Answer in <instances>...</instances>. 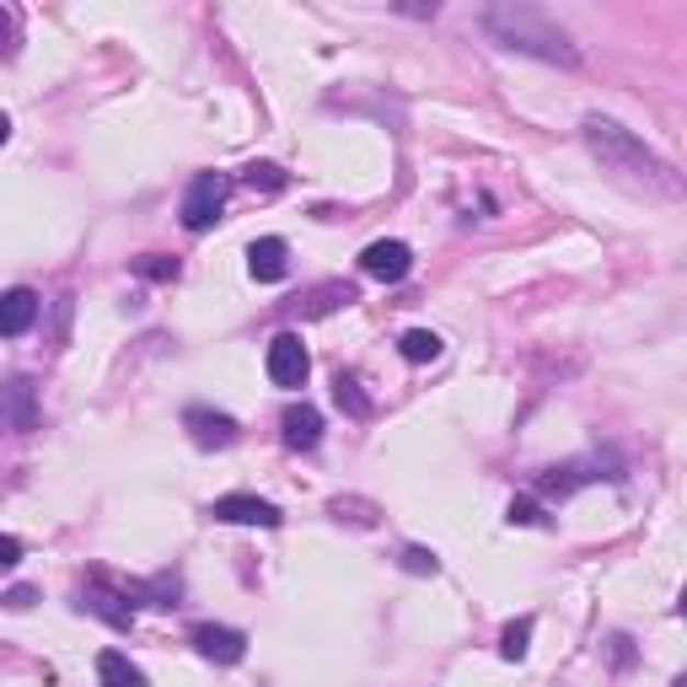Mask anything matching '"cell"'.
Instances as JSON below:
<instances>
[{"mask_svg": "<svg viewBox=\"0 0 687 687\" xmlns=\"http://www.w3.org/2000/svg\"><path fill=\"white\" fill-rule=\"evenodd\" d=\"M484 33H489L499 49H510V54H532V59H542V65L581 70V49H575V38H570L553 16H542L538 5L499 0V5L484 11Z\"/></svg>", "mask_w": 687, "mask_h": 687, "instance_id": "6da1fadb", "label": "cell"}, {"mask_svg": "<svg viewBox=\"0 0 687 687\" xmlns=\"http://www.w3.org/2000/svg\"><path fill=\"white\" fill-rule=\"evenodd\" d=\"M586 146L601 156V167L607 172H623L629 183H639V189H655V194H683V178L672 172V161H661L655 150L644 146L639 135H629L623 124H612V119H596L590 113L586 119Z\"/></svg>", "mask_w": 687, "mask_h": 687, "instance_id": "7a4b0ae2", "label": "cell"}, {"mask_svg": "<svg viewBox=\"0 0 687 687\" xmlns=\"http://www.w3.org/2000/svg\"><path fill=\"white\" fill-rule=\"evenodd\" d=\"M226 194H232V178L226 172H199L194 183H189V194H183V232H210L215 221H221V204H226Z\"/></svg>", "mask_w": 687, "mask_h": 687, "instance_id": "3957f363", "label": "cell"}, {"mask_svg": "<svg viewBox=\"0 0 687 687\" xmlns=\"http://www.w3.org/2000/svg\"><path fill=\"white\" fill-rule=\"evenodd\" d=\"M210 516L226 521V527H263V532H274V527L285 521L280 505H269V499H258V494H221V499L210 505Z\"/></svg>", "mask_w": 687, "mask_h": 687, "instance_id": "277c9868", "label": "cell"}, {"mask_svg": "<svg viewBox=\"0 0 687 687\" xmlns=\"http://www.w3.org/2000/svg\"><path fill=\"white\" fill-rule=\"evenodd\" d=\"M263 365H269V382H274V387H301L306 371H312V354H306V344L295 339V334H274Z\"/></svg>", "mask_w": 687, "mask_h": 687, "instance_id": "5b68a950", "label": "cell"}, {"mask_svg": "<svg viewBox=\"0 0 687 687\" xmlns=\"http://www.w3.org/2000/svg\"><path fill=\"white\" fill-rule=\"evenodd\" d=\"M183 430L194 436V446H204V451H226V446L243 441V425L232 419V414H215V408H183Z\"/></svg>", "mask_w": 687, "mask_h": 687, "instance_id": "8992f818", "label": "cell"}, {"mask_svg": "<svg viewBox=\"0 0 687 687\" xmlns=\"http://www.w3.org/2000/svg\"><path fill=\"white\" fill-rule=\"evenodd\" d=\"M189 644H194L204 661H215V666H237L247 655V634L243 629H226V623H194V629H189Z\"/></svg>", "mask_w": 687, "mask_h": 687, "instance_id": "52a82bcc", "label": "cell"}, {"mask_svg": "<svg viewBox=\"0 0 687 687\" xmlns=\"http://www.w3.org/2000/svg\"><path fill=\"white\" fill-rule=\"evenodd\" d=\"M360 269L371 274V280H382V285H397V280H408V269H414V247L408 243H371L360 252Z\"/></svg>", "mask_w": 687, "mask_h": 687, "instance_id": "ba28073f", "label": "cell"}, {"mask_svg": "<svg viewBox=\"0 0 687 687\" xmlns=\"http://www.w3.org/2000/svg\"><path fill=\"white\" fill-rule=\"evenodd\" d=\"M247 269H252V280H263V285L285 280V274H291V247H285V237H258V243L247 247Z\"/></svg>", "mask_w": 687, "mask_h": 687, "instance_id": "9c48e42d", "label": "cell"}, {"mask_svg": "<svg viewBox=\"0 0 687 687\" xmlns=\"http://www.w3.org/2000/svg\"><path fill=\"white\" fill-rule=\"evenodd\" d=\"M280 430H285V446H291V451H317V441H323V414H317L312 403H291V408L280 414Z\"/></svg>", "mask_w": 687, "mask_h": 687, "instance_id": "30bf717a", "label": "cell"}, {"mask_svg": "<svg viewBox=\"0 0 687 687\" xmlns=\"http://www.w3.org/2000/svg\"><path fill=\"white\" fill-rule=\"evenodd\" d=\"M38 323V295L33 291H5L0 295V339H16Z\"/></svg>", "mask_w": 687, "mask_h": 687, "instance_id": "8fae6325", "label": "cell"}, {"mask_svg": "<svg viewBox=\"0 0 687 687\" xmlns=\"http://www.w3.org/2000/svg\"><path fill=\"white\" fill-rule=\"evenodd\" d=\"M98 677H102V687H150L146 672H140L129 655H119V650H102L98 655Z\"/></svg>", "mask_w": 687, "mask_h": 687, "instance_id": "7c38bea8", "label": "cell"}, {"mask_svg": "<svg viewBox=\"0 0 687 687\" xmlns=\"http://www.w3.org/2000/svg\"><path fill=\"white\" fill-rule=\"evenodd\" d=\"M596 478H601V473H590L586 462H570V468H548V473L538 478V494H559V499H564V494H575L581 484H596Z\"/></svg>", "mask_w": 687, "mask_h": 687, "instance_id": "4fadbf2b", "label": "cell"}, {"mask_svg": "<svg viewBox=\"0 0 687 687\" xmlns=\"http://www.w3.org/2000/svg\"><path fill=\"white\" fill-rule=\"evenodd\" d=\"M397 354H403L408 365H430V360L441 354V334H430V328H408V334L397 339Z\"/></svg>", "mask_w": 687, "mask_h": 687, "instance_id": "5bb4252c", "label": "cell"}, {"mask_svg": "<svg viewBox=\"0 0 687 687\" xmlns=\"http://www.w3.org/2000/svg\"><path fill=\"white\" fill-rule=\"evenodd\" d=\"M334 397H339V408L349 414V419H371V397L360 393V382L354 376H334Z\"/></svg>", "mask_w": 687, "mask_h": 687, "instance_id": "9a60e30c", "label": "cell"}, {"mask_svg": "<svg viewBox=\"0 0 687 687\" xmlns=\"http://www.w3.org/2000/svg\"><path fill=\"white\" fill-rule=\"evenodd\" d=\"M81 612H98V618H108L113 629H129V607H113V596H102V590H81V601H76Z\"/></svg>", "mask_w": 687, "mask_h": 687, "instance_id": "2e32d148", "label": "cell"}, {"mask_svg": "<svg viewBox=\"0 0 687 687\" xmlns=\"http://www.w3.org/2000/svg\"><path fill=\"white\" fill-rule=\"evenodd\" d=\"M328 510H334V521H349V527H376V505L371 499H344L339 494Z\"/></svg>", "mask_w": 687, "mask_h": 687, "instance_id": "e0dca14e", "label": "cell"}, {"mask_svg": "<svg viewBox=\"0 0 687 687\" xmlns=\"http://www.w3.org/2000/svg\"><path fill=\"white\" fill-rule=\"evenodd\" d=\"M243 178H247V189H263V194H280V189L291 183V178H285V167H274V161H252Z\"/></svg>", "mask_w": 687, "mask_h": 687, "instance_id": "ac0fdd59", "label": "cell"}, {"mask_svg": "<svg viewBox=\"0 0 687 687\" xmlns=\"http://www.w3.org/2000/svg\"><path fill=\"white\" fill-rule=\"evenodd\" d=\"M527 650H532V618H516V623L499 634V655H505V661H521Z\"/></svg>", "mask_w": 687, "mask_h": 687, "instance_id": "d6986e66", "label": "cell"}, {"mask_svg": "<svg viewBox=\"0 0 687 687\" xmlns=\"http://www.w3.org/2000/svg\"><path fill=\"white\" fill-rule=\"evenodd\" d=\"M505 521H510V527H538L542 505L532 499V494H516V499H510V510H505Z\"/></svg>", "mask_w": 687, "mask_h": 687, "instance_id": "ffe728a7", "label": "cell"}, {"mask_svg": "<svg viewBox=\"0 0 687 687\" xmlns=\"http://www.w3.org/2000/svg\"><path fill=\"white\" fill-rule=\"evenodd\" d=\"M403 570H408V575H436L441 559H436V548H419V542H414V548H403Z\"/></svg>", "mask_w": 687, "mask_h": 687, "instance_id": "44dd1931", "label": "cell"}, {"mask_svg": "<svg viewBox=\"0 0 687 687\" xmlns=\"http://www.w3.org/2000/svg\"><path fill=\"white\" fill-rule=\"evenodd\" d=\"M135 269H140L146 280H161V285H167V280H178V258H161V252H150V258H140Z\"/></svg>", "mask_w": 687, "mask_h": 687, "instance_id": "7402d4cb", "label": "cell"}, {"mask_svg": "<svg viewBox=\"0 0 687 687\" xmlns=\"http://www.w3.org/2000/svg\"><path fill=\"white\" fill-rule=\"evenodd\" d=\"M33 601H38V590H33V586H16V590H5V607H11V612H27Z\"/></svg>", "mask_w": 687, "mask_h": 687, "instance_id": "603a6c76", "label": "cell"}, {"mask_svg": "<svg viewBox=\"0 0 687 687\" xmlns=\"http://www.w3.org/2000/svg\"><path fill=\"white\" fill-rule=\"evenodd\" d=\"M16 564H22V542L0 532V570H16Z\"/></svg>", "mask_w": 687, "mask_h": 687, "instance_id": "cb8c5ba5", "label": "cell"}, {"mask_svg": "<svg viewBox=\"0 0 687 687\" xmlns=\"http://www.w3.org/2000/svg\"><path fill=\"white\" fill-rule=\"evenodd\" d=\"M5 135H11V119H5V113H0V146H5Z\"/></svg>", "mask_w": 687, "mask_h": 687, "instance_id": "d4e9b609", "label": "cell"}, {"mask_svg": "<svg viewBox=\"0 0 687 687\" xmlns=\"http://www.w3.org/2000/svg\"><path fill=\"white\" fill-rule=\"evenodd\" d=\"M5 27H11V16H5V11H0V38H5Z\"/></svg>", "mask_w": 687, "mask_h": 687, "instance_id": "484cf974", "label": "cell"}]
</instances>
